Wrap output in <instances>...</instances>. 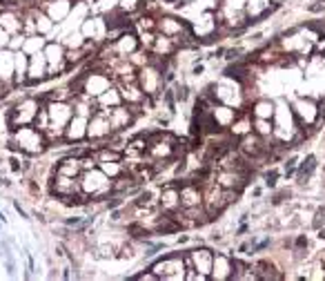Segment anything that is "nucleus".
Here are the masks:
<instances>
[{
  "instance_id": "obj_35",
  "label": "nucleus",
  "mask_w": 325,
  "mask_h": 281,
  "mask_svg": "<svg viewBox=\"0 0 325 281\" xmlns=\"http://www.w3.org/2000/svg\"><path fill=\"white\" fill-rule=\"evenodd\" d=\"M138 7V0H121V12H127V9H130V12H134V9Z\"/></svg>"
},
{
  "instance_id": "obj_4",
  "label": "nucleus",
  "mask_w": 325,
  "mask_h": 281,
  "mask_svg": "<svg viewBox=\"0 0 325 281\" xmlns=\"http://www.w3.org/2000/svg\"><path fill=\"white\" fill-rule=\"evenodd\" d=\"M112 132L114 129H112V123H110V114L96 112L89 116V121H87V136L89 138H107Z\"/></svg>"
},
{
  "instance_id": "obj_44",
  "label": "nucleus",
  "mask_w": 325,
  "mask_h": 281,
  "mask_svg": "<svg viewBox=\"0 0 325 281\" xmlns=\"http://www.w3.org/2000/svg\"><path fill=\"white\" fill-rule=\"evenodd\" d=\"M325 5H309V12H323Z\"/></svg>"
},
{
  "instance_id": "obj_24",
  "label": "nucleus",
  "mask_w": 325,
  "mask_h": 281,
  "mask_svg": "<svg viewBox=\"0 0 325 281\" xmlns=\"http://www.w3.org/2000/svg\"><path fill=\"white\" fill-rule=\"evenodd\" d=\"M96 98H98V107H116V105H121L123 103V94L118 90H114V87L105 90L100 96H96Z\"/></svg>"
},
{
  "instance_id": "obj_34",
  "label": "nucleus",
  "mask_w": 325,
  "mask_h": 281,
  "mask_svg": "<svg viewBox=\"0 0 325 281\" xmlns=\"http://www.w3.org/2000/svg\"><path fill=\"white\" fill-rule=\"evenodd\" d=\"M185 279H187V281H207L209 277H207V274H203V272H198L196 268H187V270H185Z\"/></svg>"
},
{
  "instance_id": "obj_27",
  "label": "nucleus",
  "mask_w": 325,
  "mask_h": 281,
  "mask_svg": "<svg viewBox=\"0 0 325 281\" xmlns=\"http://www.w3.org/2000/svg\"><path fill=\"white\" fill-rule=\"evenodd\" d=\"M314 168H316V159H314L312 154L305 156V161L301 163V168H298V183H305V181L312 176Z\"/></svg>"
},
{
  "instance_id": "obj_13",
  "label": "nucleus",
  "mask_w": 325,
  "mask_h": 281,
  "mask_svg": "<svg viewBox=\"0 0 325 281\" xmlns=\"http://www.w3.org/2000/svg\"><path fill=\"white\" fill-rule=\"evenodd\" d=\"M47 76V58L45 54H32L29 56V67H27V78L29 81H43Z\"/></svg>"
},
{
  "instance_id": "obj_28",
  "label": "nucleus",
  "mask_w": 325,
  "mask_h": 281,
  "mask_svg": "<svg viewBox=\"0 0 325 281\" xmlns=\"http://www.w3.org/2000/svg\"><path fill=\"white\" fill-rule=\"evenodd\" d=\"M27 67H29V54H25V51L20 49L16 54V81L18 83H23L25 78H27L25 76L27 74Z\"/></svg>"
},
{
  "instance_id": "obj_1",
  "label": "nucleus",
  "mask_w": 325,
  "mask_h": 281,
  "mask_svg": "<svg viewBox=\"0 0 325 281\" xmlns=\"http://www.w3.org/2000/svg\"><path fill=\"white\" fill-rule=\"evenodd\" d=\"M78 179H80V190L85 192L87 196L105 199V196L114 194V190H112V179H110V176H107L100 168L82 170Z\"/></svg>"
},
{
  "instance_id": "obj_23",
  "label": "nucleus",
  "mask_w": 325,
  "mask_h": 281,
  "mask_svg": "<svg viewBox=\"0 0 325 281\" xmlns=\"http://www.w3.org/2000/svg\"><path fill=\"white\" fill-rule=\"evenodd\" d=\"M121 94H123V101H130L132 105H134V103H143V101H145V96H147L138 83H127V85L123 87Z\"/></svg>"
},
{
  "instance_id": "obj_39",
  "label": "nucleus",
  "mask_w": 325,
  "mask_h": 281,
  "mask_svg": "<svg viewBox=\"0 0 325 281\" xmlns=\"http://www.w3.org/2000/svg\"><path fill=\"white\" fill-rule=\"evenodd\" d=\"M187 98V87L185 85H178L176 87V101H185Z\"/></svg>"
},
{
  "instance_id": "obj_6",
  "label": "nucleus",
  "mask_w": 325,
  "mask_h": 281,
  "mask_svg": "<svg viewBox=\"0 0 325 281\" xmlns=\"http://www.w3.org/2000/svg\"><path fill=\"white\" fill-rule=\"evenodd\" d=\"M138 85L143 87V92L147 96H154V94L161 92V85H163V74L158 69H154L152 65H145L143 72L138 74Z\"/></svg>"
},
{
  "instance_id": "obj_18",
  "label": "nucleus",
  "mask_w": 325,
  "mask_h": 281,
  "mask_svg": "<svg viewBox=\"0 0 325 281\" xmlns=\"http://www.w3.org/2000/svg\"><path fill=\"white\" fill-rule=\"evenodd\" d=\"M45 12H47V16L51 20H63L67 14L71 12V3L69 0H51V3H47V9H45Z\"/></svg>"
},
{
  "instance_id": "obj_14",
  "label": "nucleus",
  "mask_w": 325,
  "mask_h": 281,
  "mask_svg": "<svg viewBox=\"0 0 325 281\" xmlns=\"http://www.w3.org/2000/svg\"><path fill=\"white\" fill-rule=\"evenodd\" d=\"M112 83H110V76L107 74H87V81H85V92L91 94V96H100L105 90H110Z\"/></svg>"
},
{
  "instance_id": "obj_16",
  "label": "nucleus",
  "mask_w": 325,
  "mask_h": 281,
  "mask_svg": "<svg viewBox=\"0 0 325 281\" xmlns=\"http://www.w3.org/2000/svg\"><path fill=\"white\" fill-rule=\"evenodd\" d=\"M247 132H252V118L247 112L236 114V118L230 123V134L232 136H245Z\"/></svg>"
},
{
  "instance_id": "obj_10",
  "label": "nucleus",
  "mask_w": 325,
  "mask_h": 281,
  "mask_svg": "<svg viewBox=\"0 0 325 281\" xmlns=\"http://www.w3.org/2000/svg\"><path fill=\"white\" fill-rule=\"evenodd\" d=\"M232 259L228 254H214V265H211V279H219V281H228L232 279Z\"/></svg>"
},
{
  "instance_id": "obj_21",
  "label": "nucleus",
  "mask_w": 325,
  "mask_h": 281,
  "mask_svg": "<svg viewBox=\"0 0 325 281\" xmlns=\"http://www.w3.org/2000/svg\"><path fill=\"white\" fill-rule=\"evenodd\" d=\"M176 51V45H174L172 36H156L154 38V45H152V54H158V56H172Z\"/></svg>"
},
{
  "instance_id": "obj_22",
  "label": "nucleus",
  "mask_w": 325,
  "mask_h": 281,
  "mask_svg": "<svg viewBox=\"0 0 325 281\" xmlns=\"http://www.w3.org/2000/svg\"><path fill=\"white\" fill-rule=\"evenodd\" d=\"M0 27L7 29L9 34H18L23 31V18L12 12H0Z\"/></svg>"
},
{
  "instance_id": "obj_40",
  "label": "nucleus",
  "mask_w": 325,
  "mask_h": 281,
  "mask_svg": "<svg viewBox=\"0 0 325 281\" xmlns=\"http://www.w3.org/2000/svg\"><path fill=\"white\" fill-rule=\"evenodd\" d=\"M323 221H325V207H321V210H318L316 219H314V228H321V226H323Z\"/></svg>"
},
{
  "instance_id": "obj_42",
  "label": "nucleus",
  "mask_w": 325,
  "mask_h": 281,
  "mask_svg": "<svg viewBox=\"0 0 325 281\" xmlns=\"http://www.w3.org/2000/svg\"><path fill=\"white\" fill-rule=\"evenodd\" d=\"M316 114H318V121H323V118H325V101L321 103V105H318V112Z\"/></svg>"
},
{
  "instance_id": "obj_48",
  "label": "nucleus",
  "mask_w": 325,
  "mask_h": 281,
  "mask_svg": "<svg viewBox=\"0 0 325 281\" xmlns=\"http://www.w3.org/2000/svg\"><path fill=\"white\" fill-rule=\"evenodd\" d=\"M165 3H174V0H165Z\"/></svg>"
},
{
  "instance_id": "obj_45",
  "label": "nucleus",
  "mask_w": 325,
  "mask_h": 281,
  "mask_svg": "<svg viewBox=\"0 0 325 281\" xmlns=\"http://www.w3.org/2000/svg\"><path fill=\"white\" fill-rule=\"evenodd\" d=\"M9 163H12V168H14V170H16V172H20V163H18V161H16V159H9Z\"/></svg>"
},
{
  "instance_id": "obj_11",
  "label": "nucleus",
  "mask_w": 325,
  "mask_h": 281,
  "mask_svg": "<svg viewBox=\"0 0 325 281\" xmlns=\"http://www.w3.org/2000/svg\"><path fill=\"white\" fill-rule=\"evenodd\" d=\"M87 121H89V118L80 116V114L71 116V121L67 123V127H65V138L67 140H80V138H85L87 136Z\"/></svg>"
},
{
  "instance_id": "obj_31",
  "label": "nucleus",
  "mask_w": 325,
  "mask_h": 281,
  "mask_svg": "<svg viewBox=\"0 0 325 281\" xmlns=\"http://www.w3.org/2000/svg\"><path fill=\"white\" fill-rule=\"evenodd\" d=\"M136 207H147V210H152V207H156V199H154L152 192H143L141 196L136 199V203H134Z\"/></svg>"
},
{
  "instance_id": "obj_7",
  "label": "nucleus",
  "mask_w": 325,
  "mask_h": 281,
  "mask_svg": "<svg viewBox=\"0 0 325 281\" xmlns=\"http://www.w3.org/2000/svg\"><path fill=\"white\" fill-rule=\"evenodd\" d=\"M51 192L58 196H74L80 194V179L78 176H65V174H56L54 185H51Z\"/></svg>"
},
{
  "instance_id": "obj_38",
  "label": "nucleus",
  "mask_w": 325,
  "mask_h": 281,
  "mask_svg": "<svg viewBox=\"0 0 325 281\" xmlns=\"http://www.w3.org/2000/svg\"><path fill=\"white\" fill-rule=\"evenodd\" d=\"M276 179H278V172H267V174H265V183L270 187L276 185Z\"/></svg>"
},
{
  "instance_id": "obj_36",
  "label": "nucleus",
  "mask_w": 325,
  "mask_h": 281,
  "mask_svg": "<svg viewBox=\"0 0 325 281\" xmlns=\"http://www.w3.org/2000/svg\"><path fill=\"white\" fill-rule=\"evenodd\" d=\"M136 279H138V281H158L161 277H158V274L152 270V272H141V274H136Z\"/></svg>"
},
{
  "instance_id": "obj_2",
  "label": "nucleus",
  "mask_w": 325,
  "mask_h": 281,
  "mask_svg": "<svg viewBox=\"0 0 325 281\" xmlns=\"http://www.w3.org/2000/svg\"><path fill=\"white\" fill-rule=\"evenodd\" d=\"M14 145H20V150H25L29 154H38L45 148V134L43 129L23 125V127H16V132H14Z\"/></svg>"
},
{
  "instance_id": "obj_46",
  "label": "nucleus",
  "mask_w": 325,
  "mask_h": 281,
  "mask_svg": "<svg viewBox=\"0 0 325 281\" xmlns=\"http://www.w3.org/2000/svg\"><path fill=\"white\" fill-rule=\"evenodd\" d=\"M16 3H27V0H9V5H16Z\"/></svg>"
},
{
  "instance_id": "obj_29",
  "label": "nucleus",
  "mask_w": 325,
  "mask_h": 281,
  "mask_svg": "<svg viewBox=\"0 0 325 281\" xmlns=\"http://www.w3.org/2000/svg\"><path fill=\"white\" fill-rule=\"evenodd\" d=\"M45 45L47 43L43 40V34L40 36H27V38H25V45H23V51L32 56V54H38L40 47H45Z\"/></svg>"
},
{
  "instance_id": "obj_47",
  "label": "nucleus",
  "mask_w": 325,
  "mask_h": 281,
  "mask_svg": "<svg viewBox=\"0 0 325 281\" xmlns=\"http://www.w3.org/2000/svg\"><path fill=\"white\" fill-rule=\"evenodd\" d=\"M318 237H321V239H323V241H325V230H321V234H318Z\"/></svg>"
},
{
  "instance_id": "obj_26",
  "label": "nucleus",
  "mask_w": 325,
  "mask_h": 281,
  "mask_svg": "<svg viewBox=\"0 0 325 281\" xmlns=\"http://www.w3.org/2000/svg\"><path fill=\"white\" fill-rule=\"evenodd\" d=\"M252 127H254V132L263 138H270L272 132H274V125L270 123V118H254V121H252Z\"/></svg>"
},
{
  "instance_id": "obj_9",
  "label": "nucleus",
  "mask_w": 325,
  "mask_h": 281,
  "mask_svg": "<svg viewBox=\"0 0 325 281\" xmlns=\"http://www.w3.org/2000/svg\"><path fill=\"white\" fill-rule=\"evenodd\" d=\"M132 121H134V114L130 107L116 105L110 109V123H112V129H114V132H121L123 127H130Z\"/></svg>"
},
{
  "instance_id": "obj_20",
  "label": "nucleus",
  "mask_w": 325,
  "mask_h": 281,
  "mask_svg": "<svg viewBox=\"0 0 325 281\" xmlns=\"http://www.w3.org/2000/svg\"><path fill=\"white\" fill-rule=\"evenodd\" d=\"M80 159L78 156H67L58 163V168H56V174H65V176H80Z\"/></svg>"
},
{
  "instance_id": "obj_3",
  "label": "nucleus",
  "mask_w": 325,
  "mask_h": 281,
  "mask_svg": "<svg viewBox=\"0 0 325 281\" xmlns=\"http://www.w3.org/2000/svg\"><path fill=\"white\" fill-rule=\"evenodd\" d=\"M152 270L161 279L180 281V279H185V270H187V265H185L183 257H178V254H169L167 259H161V261L154 263Z\"/></svg>"
},
{
  "instance_id": "obj_8",
  "label": "nucleus",
  "mask_w": 325,
  "mask_h": 281,
  "mask_svg": "<svg viewBox=\"0 0 325 281\" xmlns=\"http://www.w3.org/2000/svg\"><path fill=\"white\" fill-rule=\"evenodd\" d=\"M203 203V187L194 181H187L180 187V205L183 207H194Z\"/></svg>"
},
{
  "instance_id": "obj_41",
  "label": "nucleus",
  "mask_w": 325,
  "mask_h": 281,
  "mask_svg": "<svg viewBox=\"0 0 325 281\" xmlns=\"http://www.w3.org/2000/svg\"><path fill=\"white\" fill-rule=\"evenodd\" d=\"M294 246H296V248H305V246H307V239H305V237H298Z\"/></svg>"
},
{
  "instance_id": "obj_32",
  "label": "nucleus",
  "mask_w": 325,
  "mask_h": 281,
  "mask_svg": "<svg viewBox=\"0 0 325 281\" xmlns=\"http://www.w3.org/2000/svg\"><path fill=\"white\" fill-rule=\"evenodd\" d=\"M87 54V49H69L65 54V58H67V65H74V62H78L82 60V56Z\"/></svg>"
},
{
  "instance_id": "obj_19",
  "label": "nucleus",
  "mask_w": 325,
  "mask_h": 281,
  "mask_svg": "<svg viewBox=\"0 0 325 281\" xmlns=\"http://www.w3.org/2000/svg\"><path fill=\"white\" fill-rule=\"evenodd\" d=\"M185 27H187V25L180 23V20H176V18H172V16H165V18H161L156 23V29L161 31V34H165V36H176Z\"/></svg>"
},
{
  "instance_id": "obj_37",
  "label": "nucleus",
  "mask_w": 325,
  "mask_h": 281,
  "mask_svg": "<svg viewBox=\"0 0 325 281\" xmlns=\"http://www.w3.org/2000/svg\"><path fill=\"white\" fill-rule=\"evenodd\" d=\"M9 38H12V36H9V31L0 27V47H9Z\"/></svg>"
},
{
  "instance_id": "obj_30",
  "label": "nucleus",
  "mask_w": 325,
  "mask_h": 281,
  "mask_svg": "<svg viewBox=\"0 0 325 281\" xmlns=\"http://www.w3.org/2000/svg\"><path fill=\"white\" fill-rule=\"evenodd\" d=\"M252 112H254V118H272L274 116V105L270 101H259L254 103Z\"/></svg>"
},
{
  "instance_id": "obj_43",
  "label": "nucleus",
  "mask_w": 325,
  "mask_h": 281,
  "mask_svg": "<svg viewBox=\"0 0 325 281\" xmlns=\"http://www.w3.org/2000/svg\"><path fill=\"white\" fill-rule=\"evenodd\" d=\"M121 203H123V199H110V201H107V205H110V207H116V205H121Z\"/></svg>"
},
{
  "instance_id": "obj_15",
  "label": "nucleus",
  "mask_w": 325,
  "mask_h": 281,
  "mask_svg": "<svg viewBox=\"0 0 325 281\" xmlns=\"http://www.w3.org/2000/svg\"><path fill=\"white\" fill-rule=\"evenodd\" d=\"M161 205L167 212H176L180 207V190L176 185H167L161 194Z\"/></svg>"
},
{
  "instance_id": "obj_12",
  "label": "nucleus",
  "mask_w": 325,
  "mask_h": 281,
  "mask_svg": "<svg viewBox=\"0 0 325 281\" xmlns=\"http://www.w3.org/2000/svg\"><path fill=\"white\" fill-rule=\"evenodd\" d=\"M189 254H192V259H194V268L211 279V265H214V254H211V250L200 248V250H192Z\"/></svg>"
},
{
  "instance_id": "obj_17",
  "label": "nucleus",
  "mask_w": 325,
  "mask_h": 281,
  "mask_svg": "<svg viewBox=\"0 0 325 281\" xmlns=\"http://www.w3.org/2000/svg\"><path fill=\"white\" fill-rule=\"evenodd\" d=\"M114 47H116L118 56H130V54H134V51L138 49V47H141V43H138L136 36H132L130 31H127V34H123L121 38L116 40Z\"/></svg>"
},
{
  "instance_id": "obj_25",
  "label": "nucleus",
  "mask_w": 325,
  "mask_h": 281,
  "mask_svg": "<svg viewBox=\"0 0 325 281\" xmlns=\"http://www.w3.org/2000/svg\"><path fill=\"white\" fill-rule=\"evenodd\" d=\"M98 168L105 172L110 179H116V176H121L125 170V165H123V161H102V163H98Z\"/></svg>"
},
{
  "instance_id": "obj_5",
  "label": "nucleus",
  "mask_w": 325,
  "mask_h": 281,
  "mask_svg": "<svg viewBox=\"0 0 325 281\" xmlns=\"http://www.w3.org/2000/svg\"><path fill=\"white\" fill-rule=\"evenodd\" d=\"M38 116V101L36 98H25L12 109V125H29Z\"/></svg>"
},
{
  "instance_id": "obj_33",
  "label": "nucleus",
  "mask_w": 325,
  "mask_h": 281,
  "mask_svg": "<svg viewBox=\"0 0 325 281\" xmlns=\"http://www.w3.org/2000/svg\"><path fill=\"white\" fill-rule=\"evenodd\" d=\"M156 23H158V20H154L152 16H143V18L138 20V27H141L143 31H154V29H156Z\"/></svg>"
}]
</instances>
